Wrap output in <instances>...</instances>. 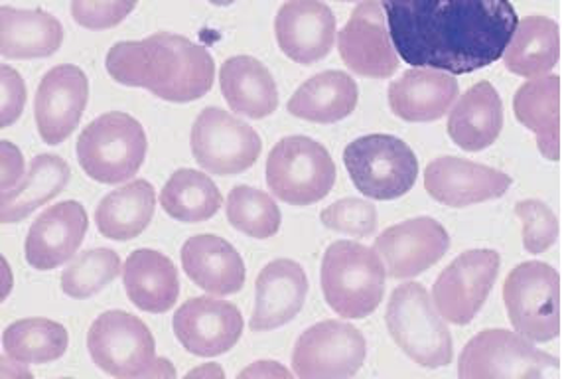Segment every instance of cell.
<instances>
[{
    "label": "cell",
    "mask_w": 562,
    "mask_h": 379,
    "mask_svg": "<svg viewBox=\"0 0 562 379\" xmlns=\"http://www.w3.org/2000/svg\"><path fill=\"white\" fill-rule=\"evenodd\" d=\"M308 294V279L301 265L292 259H274L257 279V302L251 331L281 328L302 311Z\"/></svg>",
    "instance_id": "cell-22"
},
{
    "label": "cell",
    "mask_w": 562,
    "mask_h": 379,
    "mask_svg": "<svg viewBox=\"0 0 562 379\" xmlns=\"http://www.w3.org/2000/svg\"><path fill=\"white\" fill-rule=\"evenodd\" d=\"M322 224L339 234L369 237L378 230V210L371 202H363L358 198L338 200L322 210Z\"/></svg>",
    "instance_id": "cell-38"
},
{
    "label": "cell",
    "mask_w": 562,
    "mask_h": 379,
    "mask_svg": "<svg viewBox=\"0 0 562 379\" xmlns=\"http://www.w3.org/2000/svg\"><path fill=\"white\" fill-rule=\"evenodd\" d=\"M188 376H190V378H224L225 374L217 364H207L204 368H198V370L190 371Z\"/></svg>",
    "instance_id": "cell-43"
},
{
    "label": "cell",
    "mask_w": 562,
    "mask_h": 379,
    "mask_svg": "<svg viewBox=\"0 0 562 379\" xmlns=\"http://www.w3.org/2000/svg\"><path fill=\"white\" fill-rule=\"evenodd\" d=\"M515 119L533 131L547 160L561 158V78L541 76L525 81L515 91Z\"/></svg>",
    "instance_id": "cell-26"
},
{
    "label": "cell",
    "mask_w": 562,
    "mask_h": 379,
    "mask_svg": "<svg viewBox=\"0 0 562 379\" xmlns=\"http://www.w3.org/2000/svg\"><path fill=\"white\" fill-rule=\"evenodd\" d=\"M138 0H71V16L88 30H108L121 24Z\"/></svg>",
    "instance_id": "cell-39"
},
{
    "label": "cell",
    "mask_w": 562,
    "mask_h": 379,
    "mask_svg": "<svg viewBox=\"0 0 562 379\" xmlns=\"http://www.w3.org/2000/svg\"><path fill=\"white\" fill-rule=\"evenodd\" d=\"M460 96L452 74L440 69H407L389 86L391 111L408 123H430L445 118Z\"/></svg>",
    "instance_id": "cell-21"
},
{
    "label": "cell",
    "mask_w": 562,
    "mask_h": 379,
    "mask_svg": "<svg viewBox=\"0 0 562 379\" xmlns=\"http://www.w3.org/2000/svg\"><path fill=\"white\" fill-rule=\"evenodd\" d=\"M175 334L186 350L214 358L232 350L243 334L241 311L232 302L195 297L175 314Z\"/></svg>",
    "instance_id": "cell-16"
},
{
    "label": "cell",
    "mask_w": 562,
    "mask_h": 379,
    "mask_svg": "<svg viewBox=\"0 0 562 379\" xmlns=\"http://www.w3.org/2000/svg\"><path fill=\"white\" fill-rule=\"evenodd\" d=\"M68 163L56 155H40L32 160L29 175L12 192L2 196V224H19L40 205L54 200L68 186Z\"/></svg>",
    "instance_id": "cell-32"
},
{
    "label": "cell",
    "mask_w": 562,
    "mask_h": 379,
    "mask_svg": "<svg viewBox=\"0 0 562 379\" xmlns=\"http://www.w3.org/2000/svg\"><path fill=\"white\" fill-rule=\"evenodd\" d=\"M89 356L99 370L119 379L175 378L168 360L156 356L153 332L123 311L103 312L88 332Z\"/></svg>",
    "instance_id": "cell-3"
},
{
    "label": "cell",
    "mask_w": 562,
    "mask_h": 379,
    "mask_svg": "<svg viewBox=\"0 0 562 379\" xmlns=\"http://www.w3.org/2000/svg\"><path fill=\"white\" fill-rule=\"evenodd\" d=\"M504 301L515 332L544 344L561 334V275L541 261L517 265L504 282Z\"/></svg>",
    "instance_id": "cell-8"
},
{
    "label": "cell",
    "mask_w": 562,
    "mask_h": 379,
    "mask_svg": "<svg viewBox=\"0 0 562 379\" xmlns=\"http://www.w3.org/2000/svg\"><path fill=\"white\" fill-rule=\"evenodd\" d=\"M220 83L227 105L237 115L265 119L279 108V91L271 71L251 56H235L220 69Z\"/></svg>",
    "instance_id": "cell-28"
},
{
    "label": "cell",
    "mask_w": 562,
    "mask_h": 379,
    "mask_svg": "<svg viewBox=\"0 0 562 379\" xmlns=\"http://www.w3.org/2000/svg\"><path fill=\"white\" fill-rule=\"evenodd\" d=\"M561 376V361L537 350L533 342L517 332H480L468 342L458 360L460 379H553Z\"/></svg>",
    "instance_id": "cell-7"
},
{
    "label": "cell",
    "mask_w": 562,
    "mask_h": 379,
    "mask_svg": "<svg viewBox=\"0 0 562 379\" xmlns=\"http://www.w3.org/2000/svg\"><path fill=\"white\" fill-rule=\"evenodd\" d=\"M214 7H229L235 0H210Z\"/></svg>",
    "instance_id": "cell-44"
},
{
    "label": "cell",
    "mask_w": 562,
    "mask_h": 379,
    "mask_svg": "<svg viewBox=\"0 0 562 379\" xmlns=\"http://www.w3.org/2000/svg\"><path fill=\"white\" fill-rule=\"evenodd\" d=\"M88 212L79 202L52 205L30 225L24 244L26 263L38 271H52L69 261L88 234Z\"/></svg>",
    "instance_id": "cell-20"
},
{
    "label": "cell",
    "mask_w": 562,
    "mask_h": 379,
    "mask_svg": "<svg viewBox=\"0 0 562 379\" xmlns=\"http://www.w3.org/2000/svg\"><path fill=\"white\" fill-rule=\"evenodd\" d=\"M61 22L46 10H0V52L4 58H48L61 48Z\"/></svg>",
    "instance_id": "cell-27"
},
{
    "label": "cell",
    "mask_w": 562,
    "mask_h": 379,
    "mask_svg": "<svg viewBox=\"0 0 562 379\" xmlns=\"http://www.w3.org/2000/svg\"><path fill=\"white\" fill-rule=\"evenodd\" d=\"M79 166L101 185H121L140 170L146 133L135 118L113 111L89 123L76 145Z\"/></svg>",
    "instance_id": "cell-6"
},
{
    "label": "cell",
    "mask_w": 562,
    "mask_h": 379,
    "mask_svg": "<svg viewBox=\"0 0 562 379\" xmlns=\"http://www.w3.org/2000/svg\"><path fill=\"white\" fill-rule=\"evenodd\" d=\"M338 2H361V0H338Z\"/></svg>",
    "instance_id": "cell-45"
},
{
    "label": "cell",
    "mask_w": 562,
    "mask_h": 379,
    "mask_svg": "<svg viewBox=\"0 0 562 379\" xmlns=\"http://www.w3.org/2000/svg\"><path fill=\"white\" fill-rule=\"evenodd\" d=\"M368 354L363 334L344 321H324L302 332L292 352V370L302 379L356 376Z\"/></svg>",
    "instance_id": "cell-12"
},
{
    "label": "cell",
    "mask_w": 562,
    "mask_h": 379,
    "mask_svg": "<svg viewBox=\"0 0 562 379\" xmlns=\"http://www.w3.org/2000/svg\"><path fill=\"white\" fill-rule=\"evenodd\" d=\"M261 148L257 131L224 109H204L192 126L195 163L210 175H241L257 163Z\"/></svg>",
    "instance_id": "cell-11"
},
{
    "label": "cell",
    "mask_w": 562,
    "mask_h": 379,
    "mask_svg": "<svg viewBox=\"0 0 562 379\" xmlns=\"http://www.w3.org/2000/svg\"><path fill=\"white\" fill-rule=\"evenodd\" d=\"M448 247L445 225L432 218H415L387 227L373 245L393 279H411L427 271L447 255Z\"/></svg>",
    "instance_id": "cell-15"
},
{
    "label": "cell",
    "mask_w": 562,
    "mask_h": 379,
    "mask_svg": "<svg viewBox=\"0 0 562 379\" xmlns=\"http://www.w3.org/2000/svg\"><path fill=\"white\" fill-rule=\"evenodd\" d=\"M68 331L48 319H24L10 324L2 334V348L22 364H48L68 350Z\"/></svg>",
    "instance_id": "cell-34"
},
{
    "label": "cell",
    "mask_w": 562,
    "mask_h": 379,
    "mask_svg": "<svg viewBox=\"0 0 562 379\" xmlns=\"http://www.w3.org/2000/svg\"><path fill=\"white\" fill-rule=\"evenodd\" d=\"M123 285L128 301L150 314L170 311L180 294L175 263L155 249H138L126 257Z\"/></svg>",
    "instance_id": "cell-25"
},
{
    "label": "cell",
    "mask_w": 562,
    "mask_h": 379,
    "mask_svg": "<svg viewBox=\"0 0 562 379\" xmlns=\"http://www.w3.org/2000/svg\"><path fill=\"white\" fill-rule=\"evenodd\" d=\"M186 275L215 297H229L245 285V263L241 255L224 237L214 234L194 235L182 247Z\"/></svg>",
    "instance_id": "cell-23"
},
{
    "label": "cell",
    "mask_w": 562,
    "mask_h": 379,
    "mask_svg": "<svg viewBox=\"0 0 562 379\" xmlns=\"http://www.w3.org/2000/svg\"><path fill=\"white\" fill-rule=\"evenodd\" d=\"M88 99V76L78 66L49 69L40 81L34 101L36 125L44 143H64L79 125Z\"/></svg>",
    "instance_id": "cell-18"
},
{
    "label": "cell",
    "mask_w": 562,
    "mask_h": 379,
    "mask_svg": "<svg viewBox=\"0 0 562 379\" xmlns=\"http://www.w3.org/2000/svg\"><path fill=\"white\" fill-rule=\"evenodd\" d=\"M512 185V176L502 170L456 156H440L425 170L428 196L450 208H468L497 200Z\"/></svg>",
    "instance_id": "cell-17"
},
{
    "label": "cell",
    "mask_w": 562,
    "mask_h": 379,
    "mask_svg": "<svg viewBox=\"0 0 562 379\" xmlns=\"http://www.w3.org/2000/svg\"><path fill=\"white\" fill-rule=\"evenodd\" d=\"M502 257L494 249H472L456 257L438 275L432 302L445 321L464 326L482 311L499 275Z\"/></svg>",
    "instance_id": "cell-13"
},
{
    "label": "cell",
    "mask_w": 562,
    "mask_h": 379,
    "mask_svg": "<svg viewBox=\"0 0 562 379\" xmlns=\"http://www.w3.org/2000/svg\"><path fill=\"white\" fill-rule=\"evenodd\" d=\"M515 215L524 222V247L541 255L559 239V220L541 200H524L515 205Z\"/></svg>",
    "instance_id": "cell-37"
},
{
    "label": "cell",
    "mask_w": 562,
    "mask_h": 379,
    "mask_svg": "<svg viewBox=\"0 0 562 379\" xmlns=\"http://www.w3.org/2000/svg\"><path fill=\"white\" fill-rule=\"evenodd\" d=\"M105 66L116 83L148 89L156 98L172 103L204 98L215 79L212 54L192 40L170 32L116 42L109 49Z\"/></svg>",
    "instance_id": "cell-2"
},
{
    "label": "cell",
    "mask_w": 562,
    "mask_h": 379,
    "mask_svg": "<svg viewBox=\"0 0 562 379\" xmlns=\"http://www.w3.org/2000/svg\"><path fill=\"white\" fill-rule=\"evenodd\" d=\"M398 58L464 76L502 59L519 16L509 0H379Z\"/></svg>",
    "instance_id": "cell-1"
},
{
    "label": "cell",
    "mask_w": 562,
    "mask_h": 379,
    "mask_svg": "<svg viewBox=\"0 0 562 379\" xmlns=\"http://www.w3.org/2000/svg\"><path fill=\"white\" fill-rule=\"evenodd\" d=\"M156 192L150 182L133 180L105 196L98 205L95 224L113 242H131L153 222Z\"/></svg>",
    "instance_id": "cell-31"
},
{
    "label": "cell",
    "mask_w": 562,
    "mask_h": 379,
    "mask_svg": "<svg viewBox=\"0 0 562 379\" xmlns=\"http://www.w3.org/2000/svg\"><path fill=\"white\" fill-rule=\"evenodd\" d=\"M274 34L282 54L312 66L334 48L336 16L322 0H286L277 12Z\"/></svg>",
    "instance_id": "cell-19"
},
{
    "label": "cell",
    "mask_w": 562,
    "mask_h": 379,
    "mask_svg": "<svg viewBox=\"0 0 562 379\" xmlns=\"http://www.w3.org/2000/svg\"><path fill=\"white\" fill-rule=\"evenodd\" d=\"M222 204L224 198L214 180L192 168L176 170L160 192L162 210L182 224L205 222L220 212Z\"/></svg>",
    "instance_id": "cell-33"
},
{
    "label": "cell",
    "mask_w": 562,
    "mask_h": 379,
    "mask_svg": "<svg viewBox=\"0 0 562 379\" xmlns=\"http://www.w3.org/2000/svg\"><path fill=\"white\" fill-rule=\"evenodd\" d=\"M505 68L521 78H541L559 64L561 30L549 16H525L517 22L504 56Z\"/></svg>",
    "instance_id": "cell-29"
},
{
    "label": "cell",
    "mask_w": 562,
    "mask_h": 379,
    "mask_svg": "<svg viewBox=\"0 0 562 379\" xmlns=\"http://www.w3.org/2000/svg\"><path fill=\"white\" fill-rule=\"evenodd\" d=\"M504 129V103L490 81H480L460 96L448 118V135L468 153L494 145Z\"/></svg>",
    "instance_id": "cell-24"
},
{
    "label": "cell",
    "mask_w": 562,
    "mask_h": 379,
    "mask_svg": "<svg viewBox=\"0 0 562 379\" xmlns=\"http://www.w3.org/2000/svg\"><path fill=\"white\" fill-rule=\"evenodd\" d=\"M358 99V83L348 74L331 69L302 83L289 101V111L294 118L328 125L349 118Z\"/></svg>",
    "instance_id": "cell-30"
},
{
    "label": "cell",
    "mask_w": 562,
    "mask_h": 379,
    "mask_svg": "<svg viewBox=\"0 0 562 379\" xmlns=\"http://www.w3.org/2000/svg\"><path fill=\"white\" fill-rule=\"evenodd\" d=\"M344 163L351 182L371 200H397L417 182V156L397 136H359L346 146Z\"/></svg>",
    "instance_id": "cell-10"
},
{
    "label": "cell",
    "mask_w": 562,
    "mask_h": 379,
    "mask_svg": "<svg viewBox=\"0 0 562 379\" xmlns=\"http://www.w3.org/2000/svg\"><path fill=\"white\" fill-rule=\"evenodd\" d=\"M225 208L229 224L252 239H269L281 230V210L277 202L251 186H235Z\"/></svg>",
    "instance_id": "cell-35"
},
{
    "label": "cell",
    "mask_w": 562,
    "mask_h": 379,
    "mask_svg": "<svg viewBox=\"0 0 562 379\" xmlns=\"http://www.w3.org/2000/svg\"><path fill=\"white\" fill-rule=\"evenodd\" d=\"M121 272V259L113 249H89L69 263L61 275V291L71 299H89L115 281Z\"/></svg>",
    "instance_id": "cell-36"
},
{
    "label": "cell",
    "mask_w": 562,
    "mask_h": 379,
    "mask_svg": "<svg viewBox=\"0 0 562 379\" xmlns=\"http://www.w3.org/2000/svg\"><path fill=\"white\" fill-rule=\"evenodd\" d=\"M385 265L379 253L356 242H336L324 253L322 291L344 319H366L385 294Z\"/></svg>",
    "instance_id": "cell-4"
},
{
    "label": "cell",
    "mask_w": 562,
    "mask_h": 379,
    "mask_svg": "<svg viewBox=\"0 0 562 379\" xmlns=\"http://www.w3.org/2000/svg\"><path fill=\"white\" fill-rule=\"evenodd\" d=\"M272 194L291 205L324 200L336 185V165L326 146L308 136H286L277 143L265 166Z\"/></svg>",
    "instance_id": "cell-9"
},
{
    "label": "cell",
    "mask_w": 562,
    "mask_h": 379,
    "mask_svg": "<svg viewBox=\"0 0 562 379\" xmlns=\"http://www.w3.org/2000/svg\"><path fill=\"white\" fill-rule=\"evenodd\" d=\"M0 126L7 129L19 121L26 105V86L16 69L10 66L0 68Z\"/></svg>",
    "instance_id": "cell-40"
},
{
    "label": "cell",
    "mask_w": 562,
    "mask_h": 379,
    "mask_svg": "<svg viewBox=\"0 0 562 379\" xmlns=\"http://www.w3.org/2000/svg\"><path fill=\"white\" fill-rule=\"evenodd\" d=\"M338 49L344 64L366 78H391L401 66L379 0L359 2L339 30Z\"/></svg>",
    "instance_id": "cell-14"
},
{
    "label": "cell",
    "mask_w": 562,
    "mask_h": 379,
    "mask_svg": "<svg viewBox=\"0 0 562 379\" xmlns=\"http://www.w3.org/2000/svg\"><path fill=\"white\" fill-rule=\"evenodd\" d=\"M294 374L284 370L277 361H257L241 371V378H292Z\"/></svg>",
    "instance_id": "cell-42"
},
{
    "label": "cell",
    "mask_w": 562,
    "mask_h": 379,
    "mask_svg": "<svg viewBox=\"0 0 562 379\" xmlns=\"http://www.w3.org/2000/svg\"><path fill=\"white\" fill-rule=\"evenodd\" d=\"M2 160H0V170H2V196L12 192L22 180L24 175V158L16 146L2 141Z\"/></svg>",
    "instance_id": "cell-41"
},
{
    "label": "cell",
    "mask_w": 562,
    "mask_h": 379,
    "mask_svg": "<svg viewBox=\"0 0 562 379\" xmlns=\"http://www.w3.org/2000/svg\"><path fill=\"white\" fill-rule=\"evenodd\" d=\"M389 334L423 368H447L454 360L452 336L420 282L398 285L387 304Z\"/></svg>",
    "instance_id": "cell-5"
}]
</instances>
